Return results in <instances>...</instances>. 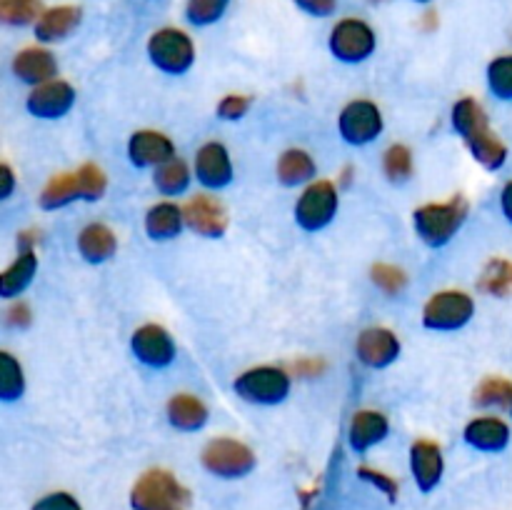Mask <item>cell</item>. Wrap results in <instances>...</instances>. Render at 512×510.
<instances>
[{"label":"cell","instance_id":"1","mask_svg":"<svg viewBox=\"0 0 512 510\" xmlns=\"http://www.w3.org/2000/svg\"><path fill=\"white\" fill-rule=\"evenodd\" d=\"M453 125L455 130L463 135L465 143L473 150L475 160H478L480 165H485L488 170L503 168V163L508 160V148H505L503 140L490 130L488 115L480 108L478 100H458L453 108Z\"/></svg>","mask_w":512,"mask_h":510},{"label":"cell","instance_id":"2","mask_svg":"<svg viewBox=\"0 0 512 510\" xmlns=\"http://www.w3.org/2000/svg\"><path fill=\"white\" fill-rule=\"evenodd\" d=\"M135 510H190V493L170 470H148L140 475L130 493Z\"/></svg>","mask_w":512,"mask_h":510},{"label":"cell","instance_id":"3","mask_svg":"<svg viewBox=\"0 0 512 510\" xmlns=\"http://www.w3.org/2000/svg\"><path fill=\"white\" fill-rule=\"evenodd\" d=\"M468 203L460 195H455L448 203H430L415 210V230L428 245H445L455 235V230L463 225Z\"/></svg>","mask_w":512,"mask_h":510},{"label":"cell","instance_id":"4","mask_svg":"<svg viewBox=\"0 0 512 510\" xmlns=\"http://www.w3.org/2000/svg\"><path fill=\"white\" fill-rule=\"evenodd\" d=\"M148 55L155 68L165 70L170 75H180L193 65L195 48L193 40L178 28H163L150 35Z\"/></svg>","mask_w":512,"mask_h":510},{"label":"cell","instance_id":"5","mask_svg":"<svg viewBox=\"0 0 512 510\" xmlns=\"http://www.w3.org/2000/svg\"><path fill=\"white\" fill-rule=\"evenodd\" d=\"M235 393L248 403L273 405L285 400V395L290 393V378L280 368L263 365V368H253L240 375L235 380Z\"/></svg>","mask_w":512,"mask_h":510},{"label":"cell","instance_id":"6","mask_svg":"<svg viewBox=\"0 0 512 510\" xmlns=\"http://www.w3.org/2000/svg\"><path fill=\"white\" fill-rule=\"evenodd\" d=\"M203 465L220 478H240L255 465L253 450L233 438H215L205 445Z\"/></svg>","mask_w":512,"mask_h":510},{"label":"cell","instance_id":"7","mask_svg":"<svg viewBox=\"0 0 512 510\" xmlns=\"http://www.w3.org/2000/svg\"><path fill=\"white\" fill-rule=\"evenodd\" d=\"M473 313L475 303L470 295L460 290H445V293H435L425 303L423 323L433 330H458L473 318Z\"/></svg>","mask_w":512,"mask_h":510},{"label":"cell","instance_id":"8","mask_svg":"<svg viewBox=\"0 0 512 510\" xmlns=\"http://www.w3.org/2000/svg\"><path fill=\"white\" fill-rule=\"evenodd\" d=\"M338 210V193L328 180H315L303 190L298 205H295V220L305 230H320L333 220Z\"/></svg>","mask_w":512,"mask_h":510},{"label":"cell","instance_id":"9","mask_svg":"<svg viewBox=\"0 0 512 510\" xmlns=\"http://www.w3.org/2000/svg\"><path fill=\"white\" fill-rule=\"evenodd\" d=\"M330 50L343 63H360L375 50V33L365 20L345 18L330 33Z\"/></svg>","mask_w":512,"mask_h":510},{"label":"cell","instance_id":"10","mask_svg":"<svg viewBox=\"0 0 512 510\" xmlns=\"http://www.w3.org/2000/svg\"><path fill=\"white\" fill-rule=\"evenodd\" d=\"M340 135L353 145H365L375 140L383 130V115H380L378 105L370 100H353L345 105L338 120Z\"/></svg>","mask_w":512,"mask_h":510},{"label":"cell","instance_id":"11","mask_svg":"<svg viewBox=\"0 0 512 510\" xmlns=\"http://www.w3.org/2000/svg\"><path fill=\"white\" fill-rule=\"evenodd\" d=\"M133 353L150 368H165L175 358V343L160 325H143L133 333Z\"/></svg>","mask_w":512,"mask_h":510},{"label":"cell","instance_id":"12","mask_svg":"<svg viewBox=\"0 0 512 510\" xmlns=\"http://www.w3.org/2000/svg\"><path fill=\"white\" fill-rule=\"evenodd\" d=\"M183 218L195 233L205 235V238H220L228 228V215L225 208L210 195H195L185 203Z\"/></svg>","mask_w":512,"mask_h":510},{"label":"cell","instance_id":"13","mask_svg":"<svg viewBox=\"0 0 512 510\" xmlns=\"http://www.w3.org/2000/svg\"><path fill=\"white\" fill-rule=\"evenodd\" d=\"M75 103V90L65 80H50L28 95V110L38 118H60Z\"/></svg>","mask_w":512,"mask_h":510},{"label":"cell","instance_id":"14","mask_svg":"<svg viewBox=\"0 0 512 510\" xmlns=\"http://www.w3.org/2000/svg\"><path fill=\"white\" fill-rule=\"evenodd\" d=\"M355 350H358V358L365 365L385 368V365H390L400 355V343L395 333H390L388 328H368L360 333Z\"/></svg>","mask_w":512,"mask_h":510},{"label":"cell","instance_id":"15","mask_svg":"<svg viewBox=\"0 0 512 510\" xmlns=\"http://www.w3.org/2000/svg\"><path fill=\"white\" fill-rule=\"evenodd\" d=\"M410 468L420 490H433L443 478V450L433 440H415L410 448Z\"/></svg>","mask_w":512,"mask_h":510},{"label":"cell","instance_id":"16","mask_svg":"<svg viewBox=\"0 0 512 510\" xmlns=\"http://www.w3.org/2000/svg\"><path fill=\"white\" fill-rule=\"evenodd\" d=\"M195 175L208 188H225L233 180V163L220 143H205L195 155Z\"/></svg>","mask_w":512,"mask_h":510},{"label":"cell","instance_id":"17","mask_svg":"<svg viewBox=\"0 0 512 510\" xmlns=\"http://www.w3.org/2000/svg\"><path fill=\"white\" fill-rule=\"evenodd\" d=\"M128 155L138 168H148V165H163L175 158V148L163 133L155 130H138L128 143Z\"/></svg>","mask_w":512,"mask_h":510},{"label":"cell","instance_id":"18","mask_svg":"<svg viewBox=\"0 0 512 510\" xmlns=\"http://www.w3.org/2000/svg\"><path fill=\"white\" fill-rule=\"evenodd\" d=\"M55 70H58V65H55L53 53L45 48H25L13 58V73L30 85L50 83Z\"/></svg>","mask_w":512,"mask_h":510},{"label":"cell","instance_id":"19","mask_svg":"<svg viewBox=\"0 0 512 510\" xmlns=\"http://www.w3.org/2000/svg\"><path fill=\"white\" fill-rule=\"evenodd\" d=\"M80 18H83V13H80L78 5H55V8L43 10V15L35 20V35L43 43H53V40L73 33L80 25Z\"/></svg>","mask_w":512,"mask_h":510},{"label":"cell","instance_id":"20","mask_svg":"<svg viewBox=\"0 0 512 510\" xmlns=\"http://www.w3.org/2000/svg\"><path fill=\"white\" fill-rule=\"evenodd\" d=\"M465 440L478 450L498 453V450L508 448L510 428L508 423L500 418H475L470 420L468 428H465Z\"/></svg>","mask_w":512,"mask_h":510},{"label":"cell","instance_id":"21","mask_svg":"<svg viewBox=\"0 0 512 510\" xmlns=\"http://www.w3.org/2000/svg\"><path fill=\"white\" fill-rule=\"evenodd\" d=\"M388 430V418L383 413H378V410H358L353 415V423H350V445H353V450L363 453V450L385 440Z\"/></svg>","mask_w":512,"mask_h":510},{"label":"cell","instance_id":"22","mask_svg":"<svg viewBox=\"0 0 512 510\" xmlns=\"http://www.w3.org/2000/svg\"><path fill=\"white\" fill-rule=\"evenodd\" d=\"M35 268H38V258H35L33 250L25 248L13 260V265H8L3 275H0V293H3V298H15V295L23 293L30 285V280H33Z\"/></svg>","mask_w":512,"mask_h":510},{"label":"cell","instance_id":"23","mask_svg":"<svg viewBox=\"0 0 512 510\" xmlns=\"http://www.w3.org/2000/svg\"><path fill=\"white\" fill-rule=\"evenodd\" d=\"M78 248L80 255H83L88 263H103L108 260L110 255L115 253V235L108 225L93 223L88 228L80 230L78 238Z\"/></svg>","mask_w":512,"mask_h":510},{"label":"cell","instance_id":"24","mask_svg":"<svg viewBox=\"0 0 512 510\" xmlns=\"http://www.w3.org/2000/svg\"><path fill=\"white\" fill-rule=\"evenodd\" d=\"M168 418L180 430H198L208 420V408L195 395L178 393L168 403Z\"/></svg>","mask_w":512,"mask_h":510},{"label":"cell","instance_id":"25","mask_svg":"<svg viewBox=\"0 0 512 510\" xmlns=\"http://www.w3.org/2000/svg\"><path fill=\"white\" fill-rule=\"evenodd\" d=\"M185 218H183V210L173 203H158L148 210L145 215V230H148L150 238L155 240H168L175 238L183 228Z\"/></svg>","mask_w":512,"mask_h":510},{"label":"cell","instance_id":"26","mask_svg":"<svg viewBox=\"0 0 512 510\" xmlns=\"http://www.w3.org/2000/svg\"><path fill=\"white\" fill-rule=\"evenodd\" d=\"M78 198H83L78 170L75 173H58L40 193V205L43 208H63V205L73 203Z\"/></svg>","mask_w":512,"mask_h":510},{"label":"cell","instance_id":"27","mask_svg":"<svg viewBox=\"0 0 512 510\" xmlns=\"http://www.w3.org/2000/svg\"><path fill=\"white\" fill-rule=\"evenodd\" d=\"M315 175V163L305 150H288L278 160V178L285 185L305 183Z\"/></svg>","mask_w":512,"mask_h":510},{"label":"cell","instance_id":"28","mask_svg":"<svg viewBox=\"0 0 512 510\" xmlns=\"http://www.w3.org/2000/svg\"><path fill=\"white\" fill-rule=\"evenodd\" d=\"M153 180H155V188H158L160 193L178 195V193H183L185 188H188L190 170H188V165L183 163V160L173 158V160H168V163L158 165Z\"/></svg>","mask_w":512,"mask_h":510},{"label":"cell","instance_id":"29","mask_svg":"<svg viewBox=\"0 0 512 510\" xmlns=\"http://www.w3.org/2000/svg\"><path fill=\"white\" fill-rule=\"evenodd\" d=\"M480 290L490 295H510L512 293V263L510 260L495 258L485 265L483 275L478 280Z\"/></svg>","mask_w":512,"mask_h":510},{"label":"cell","instance_id":"30","mask_svg":"<svg viewBox=\"0 0 512 510\" xmlns=\"http://www.w3.org/2000/svg\"><path fill=\"white\" fill-rule=\"evenodd\" d=\"M23 368L10 353H0V398L15 400L23 395Z\"/></svg>","mask_w":512,"mask_h":510},{"label":"cell","instance_id":"31","mask_svg":"<svg viewBox=\"0 0 512 510\" xmlns=\"http://www.w3.org/2000/svg\"><path fill=\"white\" fill-rule=\"evenodd\" d=\"M43 15L40 0H0V20L8 25H28Z\"/></svg>","mask_w":512,"mask_h":510},{"label":"cell","instance_id":"32","mask_svg":"<svg viewBox=\"0 0 512 510\" xmlns=\"http://www.w3.org/2000/svg\"><path fill=\"white\" fill-rule=\"evenodd\" d=\"M230 0H188L185 5V18L193 25H213L228 10Z\"/></svg>","mask_w":512,"mask_h":510},{"label":"cell","instance_id":"33","mask_svg":"<svg viewBox=\"0 0 512 510\" xmlns=\"http://www.w3.org/2000/svg\"><path fill=\"white\" fill-rule=\"evenodd\" d=\"M475 403L478 405H512V383L505 378H488L475 390Z\"/></svg>","mask_w":512,"mask_h":510},{"label":"cell","instance_id":"34","mask_svg":"<svg viewBox=\"0 0 512 510\" xmlns=\"http://www.w3.org/2000/svg\"><path fill=\"white\" fill-rule=\"evenodd\" d=\"M488 85L498 98L512 100V55H500L488 65Z\"/></svg>","mask_w":512,"mask_h":510},{"label":"cell","instance_id":"35","mask_svg":"<svg viewBox=\"0 0 512 510\" xmlns=\"http://www.w3.org/2000/svg\"><path fill=\"white\" fill-rule=\"evenodd\" d=\"M383 168L388 173L390 180L400 183V180H408L413 173V158H410V150L405 145H393L388 148L383 158Z\"/></svg>","mask_w":512,"mask_h":510},{"label":"cell","instance_id":"36","mask_svg":"<svg viewBox=\"0 0 512 510\" xmlns=\"http://www.w3.org/2000/svg\"><path fill=\"white\" fill-rule=\"evenodd\" d=\"M80 190H83V200H98L105 193V173L93 163H85L78 168Z\"/></svg>","mask_w":512,"mask_h":510},{"label":"cell","instance_id":"37","mask_svg":"<svg viewBox=\"0 0 512 510\" xmlns=\"http://www.w3.org/2000/svg\"><path fill=\"white\" fill-rule=\"evenodd\" d=\"M373 280L378 288L385 290V293H400V290L405 288V283H408L403 270L395 268V265H375Z\"/></svg>","mask_w":512,"mask_h":510},{"label":"cell","instance_id":"38","mask_svg":"<svg viewBox=\"0 0 512 510\" xmlns=\"http://www.w3.org/2000/svg\"><path fill=\"white\" fill-rule=\"evenodd\" d=\"M33 510H83L78 500L68 493H50L33 505Z\"/></svg>","mask_w":512,"mask_h":510},{"label":"cell","instance_id":"39","mask_svg":"<svg viewBox=\"0 0 512 510\" xmlns=\"http://www.w3.org/2000/svg\"><path fill=\"white\" fill-rule=\"evenodd\" d=\"M248 105H250V100L245 98V95H228V98L220 100L218 115L225 120H235V118H240V115H245Z\"/></svg>","mask_w":512,"mask_h":510},{"label":"cell","instance_id":"40","mask_svg":"<svg viewBox=\"0 0 512 510\" xmlns=\"http://www.w3.org/2000/svg\"><path fill=\"white\" fill-rule=\"evenodd\" d=\"M358 475L363 480H370V483H373L375 488L383 490V493L388 495L390 500H393L395 493H398V483H395V480L390 478V475L378 473V470H373V468H358Z\"/></svg>","mask_w":512,"mask_h":510},{"label":"cell","instance_id":"41","mask_svg":"<svg viewBox=\"0 0 512 510\" xmlns=\"http://www.w3.org/2000/svg\"><path fill=\"white\" fill-rule=\"evenodd\" d=\"M295 5H298L300 10H305V13L325 18V15L333 13L335 5H338V0H295Z\"/></svg>","mask_w":512,"mask_h":510},{"label":"cell","instance_id":"42","mask_svg":"<svg viewBox=\"0 0 512 510\" xmlns=\"http://www.w3.org/2000/svg\"><path fill=\"white\" fill-rule=\"evenodd\" d=\"M500 205H503L505 218H508L512 223V180L503 188V195H500Z\"/></svg>","mask_w":512,"mask_h":510},{"label":"cell","instance_id":"43","mask_svg":"<svg viewBox=\"0 0 512 510\" xmlns=\"http://www.w3.org/2000/svg\"><path fill=\"white\" fill-rule=\"evenodd\" d=\"M10 323H13V325H25V323H28V308H25L23 303L15 305V308L10 310Z\"/></svg>","mask_w":512,"mask_h":510},{"label":"cell","instance_id":"44","mask_svg":"<svg viewBox=\"0 0 512 510\" xmlns=\"http://www.w3.org/2000/svg\"><path fill=\"white\" fill-rule=\"evenodd\" d=\"M0 178H3V198H8L13 193V173L8 165H0Z\"/></svg>","mask_w":512,"mask_h":510},{"label":"cell","instance_id":"45","mask_svg":"<svg viewBox=\"0 0 512 510\" xmlns=\"http://www.w3.org/2000/svg\"><path fill=\"white\" fill-rule=\"evenodd\" d=\"M415 3H430V0H415Z\"/></svg>","mask_w":512,"mask_h":510},{"label":"cell","instance_id":"46","mask_svg":"<svg viewBox=\"0 0 512 510\" xmlns=\"http://www.w3.org/2000/svg\"><path fill=\"white\" fill-rule=\"evenodd\" d=\"M510 410H512V405H510Z\"/></svg>","mask_w":512,"mask_h":510}]
</instances>
